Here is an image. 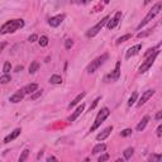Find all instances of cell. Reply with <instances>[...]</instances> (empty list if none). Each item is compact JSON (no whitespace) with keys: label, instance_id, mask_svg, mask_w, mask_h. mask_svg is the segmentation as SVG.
Segmentation results:
<instances>
[{"label":"cell","instance_id":"cell-1","mask_svg":"<svg viewBox=\"0 0 162 162\" xmlns=\"http://www.w3.org/2000/svg\"><path fill=\"white\" fill-rule=\"evenodd\" d=\"M24 27V20L23 19H13L6 22L5 24L0 28V33L1 34H8V33H14L15 31Z\"/></svg>","mask_w":162,"mask_h":162},{"label":"cell","instance_id":"cell-2","mask_svg":"<svg viewBox=\"0 0 162 162\" xmlns=\"http://www.w3.org/2000/svg\"><path fill=\"white\" fill-rule=\"evenodd\" d=\"M161 9H162V3H157L156 5L153 6L150 11H148V14H147L146 16H144V19H143L142 22L139 23V25H138V29H140L142 27H144V25H146L147 23H150L151 20H152V19L155 18V16H156V15H157V14H158V13L161 11Z\"/></svg>","mask_w":162,"mask_h":162},{"label":"cell","instance_id":"cell-3","mask_svg":"<svg viewBox=\"0 0 162 162\" xmlns=\"http://www.w3.org/2000/svg\"><path fill=\"white\" fill-rule=\"evenodd\" d=\"M109 57V54L108 53H104V54H101V56H99L97 58H95L94 61H91V63L86 67V71L89 72V74H94L97 69H99L100 66H103L104 65V62L108 59Z\"/></svg>","mask_w":162,"mask_h":162},{"label":"cell","instance_id":"cell-4","mask_svg":"<svg viewBox=\"0 0 162 162\" xmlns=\"http://www.w3.org/2000/svg\"><path fill=\"white\" fill-rule=\"evenodd\" d=\"M109 114H110V110L108 109V108H103L100 110L99 113H97V115H96V118H95V122H94V124H92V127H91V132H94L95 129H97V128L100 127V124L103 123L106 118L109 117Z\"/></svg>","mask_w":162,"mask_h":162},{"label":"cell","instance_id":"cell-5","mask_svg":"<svg viewBox=\"0 0 162 162\" xmlns=\"http://www.w3.org/2000/svg\"><path fill=\"white\" fill-rule=\"evenodd\" d=\"M109 19H110V16H109V15L104 16V18L101 19L100 22L97 23L96 25H94V27H92L91 29H89L87 33H86V36H87V37H95V36L97 34V33H99V32L101 31V28H103L104 25H105L106 23H108V20H109Z\"/></svg>","mask_w":162,"mask_h":162},{"label":"cell","instance_id":"cell-6","mask_svg":"<svg viewBox=\"0 0 162 162\" xmlns=\"http://www.w3.org/2000/svg\"><path fill=\"white\" fill-rule=\"evenodd\" d=\"M158 53H160V51H155V52H153V54H151L150 57H148L146 61H144L142 65H140V67H139V74H143V72H146L148 69H150V67L153 65V62H155V59H156V57L158 56Z\"/></svg>","mask_w":162,"mask_h":162},{"label":"cell","instance_id":"cell-7","mask_svg":"<svg viewBox=\"0 0 162 162\" xmlns=\"http://www.w3.org/2000/svg\"><path fill=\"white\" fill-rule=\"evenodd\" d=\"M153 95H155V90H153V89H150V90L144 91V92L142 94V96L139 97V100H138L137 105H138V106H142L144 103H147V101L150 100Z\"/></svg>","mask_w":162,"mask_h":162},{"label":"cell","instance_id":"cell-8","mask_svg":"<svg viewBox=\"0 0 162 162\" xmlns=\"http://www.w3.org/2000/svg\"><path fill=\"white\" fill-rule=\"evenodd\" d=\"M63 19H65V14H58L56 16H52V18L48 20V24L51 27H58V25L63 22Z\"/></svg>","mask_w":162,"mask_h":162},{"label":"cell","instance_id":"cell-9","mask_svg":"<svg viewBox=\"0 0 162 162\" xmlns=\"http://www.w3.org/2000/svg\"><path fill=\"white\" fill-rule=\"evenodd\" d=\"M120 19H122V11H118L115 15H114V18L112 20H108V28L109 29H113V28H115L117 25L119 24V22H120Z\"/></svg>","mask_w":162,"mask_h":162},{"label":"cell","instance_id":"cell-10","mask_svg":"<svg viewBox=\"0 0 162 162\" xmlns=\"http://www.w3.org/2000/svg\"><path fill=\"white\" fill-rule=\"evenodd\" d=\"M119 76H120V61H118V62H117L115 69H114V71L108 76V79H109V80H112V81H115V80L119 79Z\"/></svg>","mask_w":162,"mask_h":162},{"label":"cell","instance_id":"cell-11","mask_svg":"<svg viewBox=\"0 0 162 162\" xmlns=\"http://www.w3.org/2000/svg\"><path fill=\"white\" fill-rule=\"evenodd\" d=\"M23 97H24V91L19 90V91H16L15 94H13V95L9 97V101H10V103L16 104V103H19V101H22Z\"/></svg>","mask_w":162,"mask_h":162},{"label":"cell","instance_id":"cell-12","mask_svg":"<svg viewBox=\"0 0 162 162\" xmlns=\"http://www.w3.org/2000/svg\"><path fill=\"white\" fill-rule=\"evenodd\" d=\"M140 49H142V44H135L133 47H130V48L127 51V53H125V58H130L132 56H135Z\"/></svg>","mask_w":162,"mask_h":162},{"label":"cell","instance_id":"cell-13","mask_svg":"<svg viewBox=\"0 0 162 162\" xmlns=\"http://www.w3.org/2000/svg\"><path fill=\"white\" fill-rule=\"evenodd\" d=\"M20 132H22V129H20V128H16V129H14L9 135H6V137L4 138V143H9V142H11L13 139H15V138L20 134Z\"/></svg>","mask_w":162,"mask_h":162},{"label":"cell","instance_id":"cell-14","mask_svg":"<svg viewBox=\"0 0 162 162\" xmlns=\"http://www.w3.org/2000/svg\"><path fill=\"white\" fill-rule=\"evenodd\" d=\"M112 130H113V127H108V128H105V129L101 132V133H99L96 135V139L97 140H104L105 138H108L109 137V134L112 133Z\"/></svg>","mask_w":162,"mask_h":162},{"label":"cell","instance_id":"cell-15","mask_svg":"<svg viewBox=\"0 0 162 162\" xmlns=\"http://www.w3.org/2000/svg\"><path fill=\"white\" fill-rule=\"evenodd\" d=\"M84 109H85V104H81V105L79 106V108L74 112V114H72V115L69 118V122H74V120H76V119H77V118L80 117V114L84 112Z\"/></svg>","mask_w":162,"mask_h":162},{"label":"cell","instance_id":"cell-16","mask_svg":"<svg viewBox=\"0 0 162 162\" xmlns=\"http://www.w3.org/2000/svg\"><path fill=\"white\" fill-rule=\"evenodd\" d=\"M37 90H38V85L37 84H29V85H27V86L23 89L24 94H33Z\"/></svg>","mask_w":162,"mask_h":162},{"label":"cell","instance_id":"cell-17","mask_svg":"<svg viewBox=\"0 0 162 162\" xmlns=\"http://www.w3.org/2000/svg\"><path fill=\"white\" fill-rule=\"evenodd\" d=\"M148 122H150V117L146 115V117H144V118L142 119V120H140V122L138 123V125H137V130H138V132H142V130L144 129V128H146V125L148 124Z\"/></svg>","mask_w":162,"mask_h":162},{"label":"cell","instance_id":"cell-18","mask_svg":"<svg viewBox=\"0 0 162 162\" xmlns=\"http://www.w3.org/2000/svg\"><path fill=\"white\" fill-rule=\"evenodd\" d=\"M106 150V146L104 143H99V144H96L95 147L92 148V153L94 155H97V153H100V152H104Z\"/></svg>","mask_w":162,"mask_h":162},{"label":"cell","instance_id":"cell-19","mask_svg":"<svg viewBox=\"0 0 162 162\" xmlns=\"http://www.w3.org/2000/svg\"><path fill=\"white\" fill-rule=\"evenodd\" d=\"M85 95H86V94H85V92H81V94H79V95L76 96L75 99H74V100H72L71 103H70V108H72V106H75L76 104H79L80 101H81V100H82L84 97H85Z\"/></svg>","mask_w":162,"mask_h":162},{"label":"cell","instance_id":"cell-20","mask_svg":"<svg viewBox=\"0 0 162 162\" xmlns=\"http://www.w3.org/2000/svg\"><path fill=\"white\" fill-rule=\"evenodd\" d=\"M49 82L53 85H58L62 82V79H61V76H58V75H52L49 79Z\"/></svg>","mask_w":162,"mask_h":162},{"label":"cell","instance_id":"cell-21","mask_svg":"<svg viewBox=\"0 0 162 162\" xmlns=\"http://www.w3.org/2000/svg\"><path fill=\"white\" fill-rule=\"evenodd\" d=\"M38 67H39V63L37 61H33L31 63V66H29V74H34L36 71H38Z\"/></svg>","mask_w":162,"mask_h":162},{"label":"cell","instance_id":"cell-22","mask_svg":"<svg viewBox=\"0 0 162 162\" xmlns=\"http://www.w3.org/2000/svg\"><path fill=\"white\" fill-rule=\"evenodd\" d=\"M137 97H138V92H133V94H132V96L129 97V100H128V105H129V106H132V105H133L134 103H135V101H137Z\"/></svg>","mask_w":162,"mask_h":162},{"label":"cell","instance_id":"cell-23","mask_svg":"<svg viewBox=\"0 0 162 162\" xmlns=\"http://www.w3.org/2000/svg\"><path fill=\"white\" fill-rule=\"evenodd\" d=\"M132 37V34H124V36H122V37H119L118 39H117V44L119 46V44H122L123 42H125V41H128L129 38Z\"/></svg>","mask_w":162,"mask_h":162},{"label":"cell","instance_id":"cell-24","mask_svg":"<svg viewBox=\"0 0 162 162\" xmlns=\"http://www.w3.org/2000/svg\"><path fill=\"white\" fill-rule=\"evenodd\" d=\"M133 152H134V150H133L132 147L127 148V150L124 151V158H125V160H129L130 157H132V155H133Z\"/></svg>","mask_w":162,"mask_h":162},{"label":"cell","instance_id":"cell-25","mask_svg":"<svg viewBox=\"0 0 162 162\" xmlns=\"http://www.w3.org/2000/svg\"><path fill=\"white\" fill-rule=\"evenodd\" d=\"M28 156H29V150H24L22 152V155H20V157H19V162H24L28 158Z\"/></svg>","mask_w":162,"mask_h":162},{"label":"cell","instance_id":"cell-26","mask_svg":"<svg viewBox=\"0 0 162 162\" xmlns=\"http://www.w3.org/2000/svg\"><path fill=\"white\" fill-rule=\"evenodd\" d=\"M10 80H11V77H10V76L8 75V74L0 76V84H8Z\"/></svg>","mask_w":162,"mask_h":162},{"label":"cell","instance_id":"cell-27","mask_svg":"<svg viewBox=\"0 0 162 162\" xmlns=\"http://www.w3.org/2000/svg\"><path fill=\"white\" fill-rule=\"evenodd\" d=\"M38 42H39V44L42 47H46L47 44H48V37H46V36H42L39 39H38Z\"/></svg>","mask_w":162,"mask_h":162},{"label":"cell","instance_id":"cell-28","mask_svg":"<svg viewBox=\"0 0 162 162\" xmlns=\"http://www.w3.org/2000/svg\"><path fill=\"white\" fill-rule=\"evenodd\" d=\"M161 160H162L161 155H152V156H150V161H152V162H161Z\"/></svg>","mask_w":162,"mask_h":162},{"label":"cell","instance_id":"cell-29","mask_svg":"<svg viewBox=\"0 0 162 162\" xmlns=\"http://www.w3.org/2000/svg\"><path fill=\"white\" fill-rule=\"evenodd\" d=\"M11 70V65H10V62H5L4 63V67H3V71H4V74H9V71Z\"/></svg>","mask_w":162,"mask_h":162},{"label":"cell","instance_id":"cell-30","mask_svg":"<svg viewBox=\"0 0 162 162\" xmlns=\"http://www.w3.org/2000/svg\"><path fill=\"white\" fill-rule=\"evenodd\" d=\"M41 96H42V90H37V92H33L31 95V99L32 100H37L38 97H41Z\"/></svg>","mask_w":162,"mask_h":162},{"label":"cell","instance_id":"cell-31","mask_svg":"<svg viewBox=\"0 0 162 162\" xmlns=\"http://www.w3.org/2000/svg\"><path fill=\"white\" fill-rule=\"evenodd\" d=\"M130 134H132V129H129V128H127V129L122 130V133H120L122 137H128V135H130Z\"/></svg>","mask_w":162,"mask_h":162},{"label":"cell","instance_id":"cell-32","mask_svg":"<svg viewBox=\"0 0 162 162\" xmlns=\"http://www.w3.org/2000/svg\"><path fill=\"white\" fill-rule=\"evenodd\" d=\"M72 46H74V42H72V39H66V42H65V47H66V48L70 49Z\"/></svg>","mask_w":162,"mask_h":162},{"label":"cell","instance_id":"cell-33","mask_svg":"<svg viewBox=\"0 0 162 162\" xmlns=\"http://www.w3.org/2000/svg\"><path fill=\"white\" fill-rule=\"evenodd\" d=\"M158 47H160V44H158V46H157V47H155V48H150V49H148V51H147V52H146V54H144V56H146V57H147V56H150V54H152V52H155V51H156V49H158Z\"/></svg>","mask_w":162,"mask_h":162},{"label":"cell","instance_id":"cell-34","mask_svg":"<svg viewBox=\"0 0 162 162\" xmlns=\"http://www.w3.org/2000/svg\"><path fill=\"white\" fill-rule=\"evenodd\" d=\"M38 39V36L37 34H32V36H29V38H28V41L31 42V43H33V42H36Z\"/></svg>","mask_w":162,"mask_h":162},{"label":"cell","instance_id":"cell-35","mask_svg":"<svg viewBox=\"0 0 162 162\" xmlns=\"http://www.w3.org/2000/svg\"><path fill=\"white\" fill-rule=\"evenodd\" d=\"M108 160H109V155H106V153L99 157V162H104V161H108Z\"/></svg>","mask_w":162,"mask_h":162},{"label":"cell","instance_id":"cell-36","mask_svg":"<svg viewBox=\"0 0 162 162\" xmlns=\"http://www.w3.org/2000/svg\"><path fill=\"white\" fill-rule=\"evenodd\" d=\"M91 0H74L75 4H89Z\"/></svg>","mask_w":162,"mask_h":162},{"label":"cell","instance_id":"cell-37","mask_svg":"<svg viewBox=\"0 0 162 162\" xmlns=\"http://www.w3.org/2000/svg\"><path fill=\"white\" fill-rule=\"evenodd\" d=\"M99 101H100V97H97V99H95V100H94L92 105H90V112H91V110H92V109H94V108H95V106L97 105V103H99Z\"/></svg>","mask_w":162,"mask_h":162},{"label":"cell","instance_id":"cell-38","mask_svg":"<svg viewBox=\"0 0 162 162\" xmlns=\"http://www.w3.org/2000/svg\"><path fill=\"white\" fill-rule=\"evenodd\" d=\"M151 33V31H147V32H140V33H138V37L139 38H142V37H146V36H148Z\"/></svg>","mask_w":162,"mask_h":162},{"label":"cell","instance_id":"cell-39","mask_svg":"<svg viewBox=\"0 0 162 162\" xmlns=\"http://www.w3.org/2000/svg\"><path fill=\"white\" fill-rule=\"evenodd\" d=\"M157 135H158V137L162 135V125L161 124L158 125V128H157Z\"/></svg>","mask_w":162,"mask_h":162},{"label":"cell","instance_id":"cell-40","mask_svg":"<svg viewBox=\"0 0 162 162\" xmlns=\"http://www.w3.org/2000/svg\"><path fill=\"white\" fill-rule=\"evenodd\" d=\"M161 117H162V112H158V113L156 114V120H160Z\"/></svg>","mask_w":162,"mask_h":162},{"label":"cell","instance_id":"cell-41","mask_svg":"<svg viewBox=\"0 0 162 162\" xmlns=\"http://www.w3.org/2000/svg\"><path fill=\"white\" fill-rule=\"evenodd\" d=\"M47 161H48V162H51V161H57V158H56V157H52V156H51V157H48V158H47Z\"/></svg>","mask_w":162,"mask_h":162},{"label":"cell","instance_id":"cell-42","mask_svg":"<svg viewBox=\"0 0 162 162\" xmlns=\"http://www.w3.org/2000/svg\"><path fill=\"white\" fill-rule=\"evenodd\" d=\"M5 46H6L5 43H0V52H1V51L4 49V47H5Z\"/></svg>","mask_w":162,"mask_h":162},{"label":"cell","instance_id":"cell-43","mask_svg":"<svg viewBox=\"0 0 162 162\" xmlns=\"http://www.w3.org/2000/svg\"><path fill=\"white\" fill-rule=\"evenodd\" d=\"M42 156H43V152H39V153H38V156H37V160H39Z\"/></svg>","mask_w":162,"mask_h":162},{"label":"cell","instance_id":"cell-44","mask_svg":"<svg viewBox=\"0 0 162 162\" xmlns=\"http://www.w3.org/2000/svg\"><path fill=\"white\" fill-rule=\"evenodd\" d=\"M22 69H23V67H22V66H16V69H15V71H16V72H19V71H20V70H22Z\"/></svg>","mask_w":162,"mask_h":162},{"label":"cell","instance_id":"cell-45","mask_svg":"<svg viewBox=\"0 0 162 162\" xmlns=\"http://www.w3.org/2000/svg\"><path fill=\"white\" fill-rule=\"evenodd\" d=\"M152 1V0H144V4H146V5H147V4H150Z\"/></svg>","mask_w":162,"mask_h":162},{"label":"cell","instance_id":"cell-46","mask_svg":"<svg viewBox=\"0 0 162 162\" xmlns=\"http://www.w3.org/2000/svg\"><path fill=\"white\" fill-rule=\"evenodd\" d=\"M109 1H110V0H104V3H105V4H108Z\"/></svg>","mask_w":162,"mask_h":162}]
</instances>
